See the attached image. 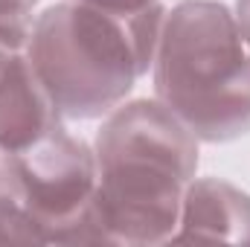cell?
I'll return each mask as SVG.
<instances>
[{
    "mask_svg": "<svg viewBox=\"0 0 250 247\" xmlns=\"http://www.w3.org/2000/svg\"><path fill=\"white\" fill-rule=\"evenodd\" d=\"M0 189H6V154L0 151Z\"/></svg>",
    "mask_w": 250,
    "mask_h": 247,
    "instance_id": "7c38bea8",
    "label": "cell"
},
{
    "mask_svg": "<svg viewBox=\"0 0 250 247\" xmlns=\"http://www.w3.org/2000/svg\"><path fill=\"white\" fill-rule=\"evenodd\" d=\"M76 3H84V6L102 9V12H108V15L125 18V15H134V12H140V9H148V6L166 3V0H76Z\"/></svg>",
    "mask_w": 250,
    "mask_h": 247,
    "instance_id": "9c48e42d",
    "label": "cell"
},
{
    "mask_svg": "<svg viewBox=\"0 0 250 247\" xmlns=\"http://www.w3.org/2000/svg\"><path fill=\"white\" fill-rule=\"evenodd\" d=\"M23 53L64 123L108 117L146 79L123 18L76 0L35 15Z\"/></svg>",
    "mask_w": 250,
    "mask_h": 247,
    "instance_id": "3957f363",
    "label": "cell"
},
{
    "mask_svg": "<svg viewBox=\"0 0 250 247\" xmlns=\"http://www.w3.org/2000/svg\"><path fill=\"white\" fill-rule=\"evenodd\" d=\"M154 99L209 145L250 134V47L233 6L181 0L169 6L151 64Z\"/></svg>",
    "mask_w": 250,
    "mask_h": 247,
    "instance_id": "7a4b0ae2",
    "label": "cell"
},
{
    "mask_svg": "<svg viewBox=\"0 0 250 247\" xmlns=\"http://www.w3.org/2000/svg\"><path fill=\"white\" fill-rule=\"evenodd\" d=\"M0 245H50L41 221L9 189H0Z\"/></svg>",
    "mask_w": 250,
    "mask_h": 247,
    "instance_id": "52a82bcc",
    "label": "cell"
},
{
    "mask_svg": "<svg viewBox=\"0 0 250 247\" xmlns=\"http://www.w3.org/2000/svg\"><path fill=\"white\" fill-rule=\"evenodd\" d=\"M178 242L250 245V192L224 178H198L189 184L181 206Z\"/></svg>",
    "mask_w": 250,
    "mask_h": 247,
    "instance_id": "8992f818",
    "label": "cell"
},
{
    "mask_svg": "<svg viewBox=\"0 0 250 247\" xmlns=\"http://www.w3.org/2000/svg\"><path fill=\"white\" fill-rule=\"evenodd\" d=\"M99 184L93 143L67 123L18 154H6V189L41 221L47 242L62 245L67 230L90 209Z\"/></svg>",
    "mask_w": 250,
    "mask_h": 247,
    "instance_id": "277c9868",
    "label": "cell"
},
{
    "mask_svg": "<svg viewBox=\"0 0 250 247\" xmlns=\"http://www.w3.org/2000/svg\"><path fill=\"white\" fill-rule=\"evenodd\" d=\"M15 53H21V50H12L9 44H3V41H0V70L6 67V62H9V59H12Z\"/></svg>",
    "mask_w": 250,
    "mask_h": 247,
    "instance_id": "8fae6325",
    "label": "cell"
},
{
    "mask_svg": "<svg viewBox=\"0 0 250 247\" xmlns=\"http://www.w3.org/2000/svg\"><path fill=\"white\" fill-rule=\"evenodd\" d=\"M64 125L26 53H15L0 70V151L18 154Z\"/></svg>",
    "mask_w": 250,
    "mask_h": 247,
    "instance_id": "5b68a950",
    "label": "cell"
},
{
    "mask_svg": "<svg viewBox=\"0 0 250 247\" xmlns=\"http://www.w3.org/2000/svg\"><path fill=\"white\" fill-rule=\"evenodd\" d=\"M41 0H0V41L12 50H23L38 15Z\"/></svg>",
    "mask_w": 250,
    "mask_h": 247,
    "instance_id": "ba28073f",
    "label": "cell"
},
{
    "mask_svg": "<svg viewBox=\"0 0 250 247\" xmlns=\"http://www.w3.org/2000/svg\"><path fill=\"white\" fill-rule=\"evenodd\" d=\"M233 15H236V23H239L242 38L248 41V47H250V0H236L233 3Z\"/></svg>",
    "mask_w": 250,
    "mask_h": 247,
    "instance_id": "30bf717a",
    "label": "cell"
},
{
    "mask_svg": "<svg viewBox=\"0 0 250 247\" xmlns=\"http://www.w3.org/2000/svg\"><path fill=\"white\" fill-rule=\"evenodd\" d=\"M99 184L93 215L105 245H172L201 140L160 99H125L99 120L93 137Z\"/></svg>",
    "mask_w": 250,
    "mask_h": 247,
    "instance_id": "6da1fadb",
    "label": "cell"
}]
</instances>
